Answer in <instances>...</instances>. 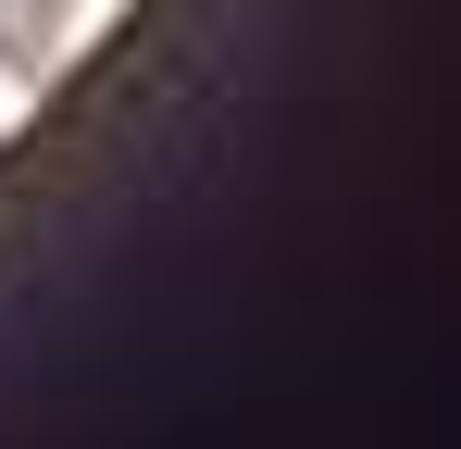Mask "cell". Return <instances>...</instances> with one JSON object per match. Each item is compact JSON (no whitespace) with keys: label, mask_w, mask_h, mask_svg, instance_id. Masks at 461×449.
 Listing matches in <instances>:
<instances>
[{"label":"cell","mask_w":461,"mask_h":449,"mask_svg":"<svg viewBox=\"0 0 461 449\" xmlns=\"http://www.w3.org/2000/svg\"><path fill=\"white\" fill-rule=\"evenodd\" d=\"M63 13H76V0H63Z\"/></svg>","instance_id":"1"}]
</instances>
